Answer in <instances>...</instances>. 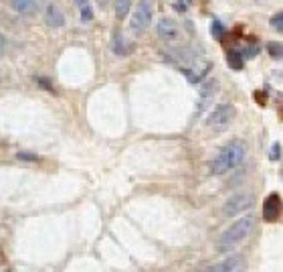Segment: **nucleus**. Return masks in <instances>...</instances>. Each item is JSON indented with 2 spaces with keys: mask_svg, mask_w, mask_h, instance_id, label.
Masks as SVG:
<instances>
[{
  "mask_svg": "<svg viewBox=\"0 0 283 272\" xmlns=\"http://www.w3.org/2000/svg\"><path fill=\"white\" fill-rule=\"evenodd\" d=\"M245 155H247V144L243 140L235 138V140L227 142L210 161V173L212 175H225V173L233 171L235 166L245 159Z\"/></svg>",
  "mask_w": 283,
  "mask_h": 272,
  "instance_id": "f257e3e1",
  "label": "nucleus"
},
{
  "mask_svg": "<svg viewBox=\"0 0 283 272\" xmlns=\"http://www.w3.org/2000/svg\"><path fill=\"white\" fill-rule=\"evenodd\" d=\"M253 229H255V218L251 214L239 218L231 227H227L221 234L219 242H216V252H231L251 236Z\"/></svg>",
  "mask_w": 283,
  "mask_h": 272,
  "instance_id": "f03ea898",
  "label": "nucleus"
},
{
  "mask_svg": "<svg viewBox=\"0 0 283 272\" xmlns=\"http://www.w3.org/2000/svg\"><path fill=\"white\" fill-rule=\"evenodd\" d=\"M152 16H154V4H152V0H140L132 18H129V31L134 35H142L150 27Z\"/></svg>",
  "mask_w": 283,
  "mask_h": 272,
  "instance_id": "7ed1b4c3",
  "label": "nucleus"
},
{
  "mask_svg": "<svg viewBox=\"0 0 283 272\" xmlns=\"http://www.w3.org/2000/svg\"><path fill=\"white\" fill-rule=\"evenodd\" d=\"M235 118V108L231 104H219L206 118V126L212 130H225Z\"/></svg>",
  "mask_w": 283,
  "mask_h": 272,
  "instance_id": "20e7f679",
  "label": "nucleus"
},
{
  "mask_svg": "<svg viewBox=\"0 0 283 272\" xmlns=\"http://www.w3.org/2000/svg\"><path fill=\"white\" fill-rule=\"evenodd\" d=\"M253 205V195L251 193H237L231 199L225 201L223 205V216L225 218H235L239 214H243L245 209H249Z\"/></svg>",
  "mask_w": 283,
  "mask_h": 272,
  "instance_id": "39448f33",
  "label": "nucleus"
},
{
  "mask_svg": "<svg viewBox=\"0 0 283 272\" xmlns=\"http://www.w3.org/2000/svg\"><path fill=\"white\" fill-rule=\"evenodd\" d=\"M156 31H158V37L164 39V41H168V43H172V41H176V39L180 37V27H178V23H176L174 18H168V16H164V18L158 20Z\"/></svg>",
  "mask_w": 283,
  "mask_h": 272,
  "instance_id": "423d86ee",
  "label": "nucleus"
},
{
  "mask_svg": "<svg viewBox=\"0 0 283 272\" xmlns=\"http://www.w3.org/2000/svg\"><path fill=\"white\" fill-rule=\"evenodd\" d=\"M281 216V197L277 193H271L263 203V219L265 221H277Z\"/></svg>",
  "mask_w": 283,
  "mask_h": 272,
  "instance_id": "0eeeda50",
  "label": "nucleus"
},
{
  "mask_svg": "<svg viewBox=\"0 0 283 272\" xmlns=\"http://www.w3.org/2000/svg\"><path fill=\"white\" fill-rule=\"evenodd\" d=\"M216 88H219V83H216L214 79H208L204 86L201 88V100H199V106H197V116H201L208 106H210V102L216 94Z\"/></svg>",
  "mask_w": 283,
  "mask_h": 272,
  "instance_id": "6e6552de",
  "label": "nucleus"
},
{
  "mask_svg": "<svg viewBox=\"0 0 283 272\" xmlns=\"http://www.w3.org/2000/svg\"><path fill=\"white\" fill-rule=\"evenodd\" d=\"M132 49H134V45L127 43L125 37H123V33L116 31L114 37H112V51H114L116 55H120V57H125V55L132 53Z\"/></svg>",
  "mask_w": 283,
  "mask_h": 272,
  "instance_id": "1a4fd4ad",
  "label": "nucleus"
},
{
  "mask_svg": "<svg viewBox=\"0 0 283 272\" xmlns=\"http://www.w3.org/2000/svg\"><path fill=\"white\" fill-rule=\"evenodd\" d=\"M12 10H16L18 14L25 16H35L39 12V2L37 0H10Z\"/></svg>",
  "mask_w": 283,
  "mask_h": 272,
  "instance_id": "9d476101",
  "label": "nucleus"
},
{
  "mask_svg": "<svg viewBox=\"0 0 283 272\" xmlns=\"http://www.w3.org/2000/svg\"><path fill=\"white\" fill-rule=\"evenodd\" d=\"M45 23L51 29H61V27H65V14L55 4H49L45 10Z\"/></svg>",
  "mask_w": 283,
  "mask_h": 272,
  "instance_id": "9b49d317",
  "label": "nucleus"
},
{
  "mask_svg": "<svg viewBox=\"0 0 283 272\" xmlns=\"http://www.w3.org/2000/svg\"><path fill=\"white\" fill-rule=\"evenodd\" d=\"M241 264H243V256H231V258H227L219 264L210 266L206 272H235Z\"/></svg>",
  "mask_w": 283,
  "mask_h": 272,
  "instance_id": "f8f14e48",
  "label": "nucleus"
},
{
  "mask_svg": "<svg viewBox=\"0 0 283 272\" xmlns=\"http://www.w3.org/2000/svg\"><path fill=\"white\" fill-rule=\"evenodd\" d=\"M75 4L79 8V18L81 23H91L95 12H93V6H91V0H75Z\"/></svg>",
  "mask_w": 283,
  "mask_h": 272,
  "instance_id": "ddd939ff",
  "label": "nucleus"
},
{
  "mask_svg": "<svg viewBox=\"0 0 283 272\" xmlns=\"http://www.w3.org/2000/svg\"><path fill=\"white\" fill-rule=\"evenodd\" d=\"M227 61H229V65L233 67V69H243V63H245V57L239 53V51H229L227 53Z\"/></svg>",
  "mask_w": 283,
  "mask_h": 272,
  "instance_id": "4468645a",
  "label": "nucleus"
},
{
  "mask_svg": "<svg viewBox=\"0 0 283 272\" xmlns=\"http://www.w3.org/2000/svg\"><path fill=\"white\" fill-rule=\"evenodd\" d=\"M129 6H132V0H114V8H116V16L121 20L127 16Z\"/></svg>",
  "mask_w": 283,
  "mask_h": 272,
  "instance_id": "2eb2a0df",
  "label": "nucleus"
},
{
  "mask_svg": "<svg viewBox=\"0 0 283 272\" xmlns=\"http://www.w3.org/2000/svg\"><path fill=\"white\" fill-rule=\"evenodd\" d=\"M267 53H269L273 59H281V57H283V43L271 41V43H267Z\"/></svg>",
  "mask_w": 283,
  "mask_h": 272,
  "instance_id": "dca6fc26",
  "label": "nucleus"
},
{
  "mask_svg": "<svg viewBox=\"0 0 283 272\" xmlns=\"http://www.w3.org/2000/svg\"><path fill=\"white\" fill-rule=\"evenodd\" d=\"M210 31H212V37H214V39H223V37H225V27H223L221 20H212Z\"/></svg>",
  "mask_w": 283,
  "mask_h": 272,
  "instance_id": "f3484780",
  "label": "nucleus"
},
{
  "mask_svg": "<svg viewBox=\"0 0 283 272\" xmlns=\"http://www.w3.org/2000/svg\"><path fill=\"white\" fill-rule=\"evenodd\" d=\"M271 27L279 33H283V12H277L275 16H271Z\"/></svg>",
  "mask_w": 283,
  "mask_h": 272,
  "instance_id": "a211bd4d",
  "label": "nucleus"
},
{
  "mask_svg": "<svg viewBox=\"0 0 283 272\" xmlns=\"http://www.w3.org/2000/svg\"><path fill=\"white\" fill-rule=\"evenodd\" d=\"M16 159H20V161H35V163H39L40 161V157L39 155H35V153H16Z\"/></svg>",
  "mask_w": 283,
  "mask_h": 272,
  "instance_id": "6ab92c4d",
  "label": "nucleus"
},
{
  "mask_svg": "<svg viewBox=\"0 0 283 272\" xmlns=\"http://www.w3.org/2000/svg\"><path fill=\"white\" fill-rule=\"evenodd\" d=\"M279 151H281V144H279V142H275V144L271 146V155H269V157H271V161H277V159H279Z\"/></svg>",
  "mask_w": 283,
  "mask_h": 272,
  "instance_id": "aec40b11",
  "label": "nucleus"
},
{
  "mask_svg": "<svg viewBox=\"0 0 283 272\" xmlns=\"http://www.w3.org/2000/svg\"><path fill=\"white\" fill-rule=\"evenodd\" d=\"M37 83H39V86H40L42 90H49V92H53V86H51V81H49V79H42V77H39V79H37Z\"/></svg>",
  "mask_w": 283,
  "mask_h": 272,
  "instance_id": "412c9836",
  "label": "nucleus"
},
{
  "mask_svg": "<svg viewBox=\"0 0 283 272\" xmlns=\"http://www.w3.org/2000/svg\"><path fill=\"white\" fill-rule=\"evenodd\" d=\"M257 53H259V49H257V47H245V51H243L241 55H243V57H249V59H251V57H255Z\"/></svg>",
  "mask_w": 283,
  "mask_h": 272,
  "instance_id": "4be33fe9",
  "label": "nucleus"
},
{
  "mask_svg": "<svg viewBox=\"0 0 283 272\" xmlns=\"http://www.w3.org/2000/svg\"><path fill=\"white\" fill-rule=\"evenodd\" d=\"M4 51H6V39L0 35V55H4Z\"/></svg>",
  "mask_w": 283,
  "mask_h": 272,
  "instance_id": "5701e85b",
  "label": "nucleus"
},
{
  "mask_svg": "<svg viewBox=\"0 0 283 272\" xmlns=\"http://www.w3.org/2000/svg\"><path fill=\"white\" fill-rule=\"evenodd\" d=\"M97 2H99V6H101V8H105L107 4H110V0H97Z\"/></svg>",
  "mask_w": 283,
  "mask_h": 272,
  "instance_id": "b1692460",
  "label": "nucleus"
}]
</instances>
